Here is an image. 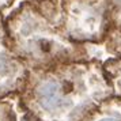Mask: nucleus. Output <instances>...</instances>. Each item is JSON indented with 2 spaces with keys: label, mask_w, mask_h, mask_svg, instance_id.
Segmentation results:
<instances>
[{
  "label": "nucleus",
  "mask_w": 121,
  "mask_h": 121,
  "mask_svg": "<svg viewBox=\"0 0 121 121\" xmlns=\"http://www.w3.org/2000/svg\"><path fill=\"white\" fill-rule=\"evenodd\" d=\"M83 121H121V98L105 99Z\"/></svg>",
  "instance_id": "obj_6"
},
{
  "label": "nucleus",
  "mask_w": 121,
  "mask_h": 121,
  "mask_svg": "<svg viewBox=\"0 0 121 121\" xmlns=\"http://www.w3.org/2000/svg\"><path fill=\"white\" fill-rule=\"evenodd\" d=\"M11 50L30 69L87 60L84 45L67 39L35 0H26L4 18Z\"/></svg>",
  "instance_id": "obj_2"
},
{
  "label": "nucleus",
  "mask_w": 121,
  "mask_h": 121,
  "mask_svg": "<svg viewBox=\"0 0 121 121\" xmlns=\"http://www.w3.org/2000/svg\"><path fill=\"white\" fill-rule=\"evenodd\" d=\"M18 116H19V121H27L26 118H25V116H23L22 110L19 109V106H18Z\"/></svg>",
  "instance_id": "obj_10"
},
{
  "label": "nucleus",
  "mask_w": 121,
  "mask_h": 121,
  "mask_svg": "<svg viewBox=\"0 0 121 121\" xmlns=\"http://www.w3.org/2000/svg\"><path fill=\"white\" fill-rule=\"evenodd\" d=\"M39 8L75 44L104 42L109 30V0H35Z\"/></svg>",
  "instance_id": "obj_3"
},
{
  "label": "nucleus",
  "mask_w": 121,
  "mask_h": 121,
  "mask_svg": "<svg viewBox=\"0 0 121 121\" xmlns=\"http://www.w3.org/2000/svg\"><path fill=\"white\" fill-rule=\"evenodd\" d=\"M109 3L110 22L104 42L112 53L121 57V0H109Z\"/></svg>",
  "instance_id": "obj_5"
},
{
  "label": "nucleus",
  "mask_w": 121,
  "mask_h": 121,
  "mask_svg": "<svg viewBox=\"0 0 121 121\" xmlns=\"http://www.w3.org/2000/svg\"><path fill=\"white\" fill-rule=\"evenodd\" d=\"M12 1H14V0H0V11H1V10H3L4 7L10 6Z\"/></svg>",
  "instance_id": "obj_9"
},
{
  "label": "nucleus",
  "mask_w": 121,
  "mask_h": 121,
  "mask_svg": "<svg viewBox=\"0 0 121 121\" xmlns=\"http://www.w3.org/2000/svg\"><path fill=\"white\" fill-rule=\"evenodd\" d=\"M113 97L98 61L30 69L17 102L27 121H83Z\"/></svg>",
  "instance_id": "obj_1"
},
{
  "label": "nucleus",
  "mask_w": 121,
  "mask_h": 121,
  "mask_svg": "<svg viewBox=\"0 0 121 121\" xmlns=\"http://www.w3.org/2000/svg\"><path fill=\"white\" fill-rule=\"evenodd\" d=\"M102 69L112 90V95L121 98V57L108 60L102 65Z\"/></svg>",
  "instance_id": "obj_7"
},
{
  "label": "nucleus",
  "mask_w": 121,
  "mask_h": 121,
  "mask_svg": "<svg viewBox=\"0 0 121 121\" xmlns=\"http://www.w3.org/2000/svg\"><path fill=\"white\" fill-rule=\"evenodd\" d=\"M0 121H19L18 109L11 102V97L0 99Z\"/></svg>",
  "instance_id": "obj_8"
},
{
  "label": "nucleus",
  "mask_w": 121,
  "mask_h": 121,
  "mask_svg": "<svg viewBox=\"0 0 121 121\" xmlns=\"http://www.w3.org/2000/svg\"><path fill=\"white\" fill-rule=\"evenodd\" d=\"M29 68L8 46L4 17L0 11V99L15 97L22 91Z\"/></svg>",
  "instance_id": "obj_4"
}]
</instances>
